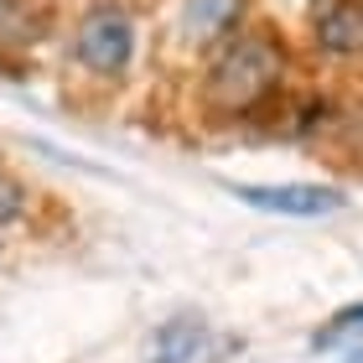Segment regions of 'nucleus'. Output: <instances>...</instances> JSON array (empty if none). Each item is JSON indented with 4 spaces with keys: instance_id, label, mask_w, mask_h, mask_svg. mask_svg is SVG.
<instances>
[{
    "instance_id": "423d86ee",
    "label": "nucleus",
    "mask_w": 363,
    "mask_h": 363,
    "mask_svg": "<svg viewBox=\"0 0 363 363\" xmlns=\"http://www.w3.org/2000/svg\"><path fill=\"white\" fill-rule=\"evenodd\" d=\"M208 348V322L192 317V311H182V317L161 322L151 348H145V363H197Z\"/></svg>"
},
{
    "instance_id": "20e7f679",
    "label": "nucleus",
    "mask_w": 363,
    "mask_h": 363,
    "mask_svg": "<svg viewBox=\"0 0 363 363\" xmlns=\"http://www.w3.org/2000/svg\"><path fill=\"white\" fill-rule=\"evenodd\" d=\"M244 26H250V0H177V16H172V37L203 57Z\"/></svg>"
},
{
    "instance_id": "f8f14e48",
    "label": "nucleus",
    "mask_w": 363,
    "mask_h": 363,
    "mask_svg": "<svg viewBox=\"0 0 363 363\" xmlns=\"http://www.w3.org/2000/svg\"><path fill=\"white\" fill-rule=\"evenodd\" d=\"M0 259H6V234H0Z\"/></svg>"
},
{
    "instance_id": "9b49d317",
    "label": "nucleus",
    "mask_w": 363,
    "mask_h": 363,
    "mask_svg": "<svg viewBox=\"0 0 363 363\" xmlns=\"http://www.w3.org/2000/svg\"><path fill=\"white\" fill-rule=\"evenodd\" d=\"M348 363H363V348H353V353H348Z\"/></svg>"
},
{
    "instance_id": "39448f33",
    "label": "nucleus",
    "mask_w": 363,
    "mask_h": 363,
    "mask_svg": "<svg viewBox=\"0 0 363 363\" xmlns=\"http://www.w3.org/2000/svg\"><path fill=\"white\" fill-rule=\"evenodd\" d=\"M306 42L327 62H363V0H311Z\"/></svg>"
},
{
    "instance_id": "9d476101",
    "label": "nucleus",
    "mask_w": 363,
    "mask_h": 363,
    "mask_svg": "<svg viewBox=\"0 0 363 363\" xmlns=\"http://www.w3.org/2000/svg\"><path fill=\"white\" fill-rule=\"evenodd\" d=\"M342 135H348V140L358 145V151H363V109H358V114H348V120H342Z\"/></svg>"
},
{
    "instance_id": "0eeeda50",
    "label": "nucleus",
    "mask_w": 363,
    "mask_h": 363,
    "mask_svg": "<svg viewBox=\"0 0 363 363\" xmlns=\"http://www.w3.org/2000/svg\"><path fill=\"white\" fill-rule=\"evenodd\" d=\"M42 37V16L26 0H0V42L6 47H26Z\"/></svg>"
},
{
    "instance_id": "1a4fd4ad",
    "label": "nucleus",
    "mask_w": 363,
    "mask_h": 363,
    "mask_svg": "<svg viewBox=\"0 0 363 363\" xmlns=\"http://www.w3.org/2000/svg\"><path fill=\"white\" fill-rule=\"evenodd\" d=\"M31 213V187L16 172H6L0 167V234H6V228H16Z\"/></svg>"
},
{
    "instance_id": "f03ea898",
    "label": "nucleus",
    "mask_w": 363,
    "mask_h": 363,
    "mask_svg": "<svg viewBox=\"0 0 363 363\" xmlns=\"http://www.w3.org/2000/svg\"><path fill=\"white\" fill-rule=\"evenodd\" d=\"M135 47H140V21L130 0H89L73 21L68 57L99 84H120L135 62Z\"/></svg>"
},
{
    "instance_id": "7ed1b4c3",
    "label": "nucleus",
    "mask_w": 363,
    "mask_h": 363,
    "mask_svg": "<svg viewBox=\"0 0 363 363\" xmlns=\"http://www.w3.org/2000/svg\"><path fill=\"white\" fill-rule=\"evenodd\" d=\"M228 192L255 213H280V218H327L342 213L348 197L322 182H280V187H259V182H228Z\"/></svg>"
},
{
    "instance_id": "f257e3e1",
    "label": "nucleus",
    "mask_w": 363,
    "mask_h": 363,
    "mask_svg": "<svg viewBox=\"0 0 363 363\" xmlns=\"http://www.w3.org/2000/svg\"><path fill=\"white\" fill-rule=\"evenodd\" d=\"M286 73H291V52L286 37L275 26L250 21L234 31L223 47H213L203 57V78H197V104L213 120H255L270 104L286 99Z\"/></svg>"
},
{
    "instance_id": "6e6552de",
    "label": "nucleus",
    "mask_w": 363,
    "mask_h": 363,
    "mask_svg": "<svg viewBox=\"0 0 363 363\" xmlns=\"http://www.w3.org/2000/svg\"><path fill=\"white\" fill-rule=\"evenodd\" d=\"M348 337H363V301H353V306H342V311H333L327 317V327H317L311 333V348H342Z\"/></svg>"
}]
</instances>
